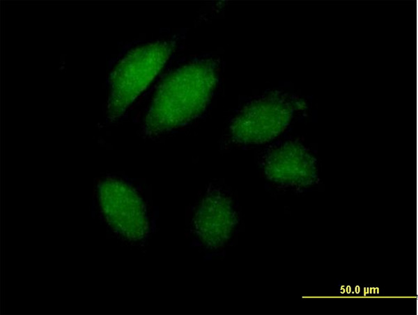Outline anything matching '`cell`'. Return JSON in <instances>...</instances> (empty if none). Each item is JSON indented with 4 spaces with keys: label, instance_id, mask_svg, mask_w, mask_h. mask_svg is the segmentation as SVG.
I'll return each instance as SVG.
<instances>
[{
    "label": "cell",
    "instance_id": "5b68a950",
    "mask_svg": "<svg viewBox=\"0 0 418 315\" xmlns=\"http://www.w3.org/2000/svg\"><path fill=\"white\" fill-rule=\"evenodd\" d=\"M236 216L230 200L217 189L208 191L194 218V229L207 246L217 248L230 237Z\"/></svg>",
    "mask_w": 418,
    "mask_h": 315
},
{
    "label": "cell",
    "instance_id": "3957f363",
    "mask_svg": "<svg viewBox=\"0 0 418 315\" xmlns=\"http://www.w3.org/2000/svg\"><path fill=\"white\" fill-rule=\"evenodd\" d=\"M262 165L266 177L286 187L303 190L318 182L316 154L299 138L290 137L270 145Z\"/></svg>",
    "mask_w": 418,
    "mask_h": 315
},
{
    "label": "cell",
    "instance_id": "277c9868",
    "mask_svg": "<svg viewBox=\"0 0 418 315\" xmlns=\"http://www.w3.org/2000/svg\"><path fill=\"white\" fill-rule=\"evenodd\" d=\"M100 199L104 214L115 229L131 239L144 236L147 230L144 207L132 188L118 181H106L101 186Z\"/></svg>",
    "mask_w": 418,
    "mask_h": 315
},
{
    "label": "cell",
    "instance_id": "6da1fadb",
    "mask_svg": "<svg viewBox=\"0 0 418 315\" xmlns=\"http://www.w3.org/2000/svg\"><path fill=\"white\" fill-rule=\"evenodd\" d=\"M217 63L200 59L173 71L160 87L146 119L147 131L160 134L185 125L206 108L217 79Z\"/></svg>",
    "mask_w": 418,
    "mask_h": 315
},
{
    "label": "cell",
    "instance_id": "7a4b0ae2",
    "mask_svg": "<svg viewBox=\"0 0 418 315\" xmlns=\"http://www.w3.org/2000/svg\"><path fill=\"white\" fill-rule=\"evenodd\" d=\"M309 108L307 98L283 90H270L248 102L233 118L230 131L240 144H264L286 131Z\"/></svg>",
    "mask_w": 418,
    "mask_h": 315
}]
</instances>
